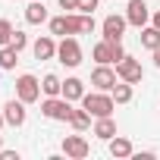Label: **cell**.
Wrapping results in <instances>:
<instances>
[{
  "instance_id": "7402d4cb",
  "label": "cell",
  "mask_w": 160,
  "mask_h": 160,
  "mask_svg": "<svg viewBox=\"0 0 160 160\" xmlns=\"http://www.w3.org/2000/svg\"><path fill=\"white\" fill-rule=\"evenodd\" d=\"M113 101H116V104H129V101H132V82L113 85Z\"/></svg>"
},
{
  "instance_id": "5b68a950",
  "label": "cell",
  "mask_w": 160,
  "mask_h": 160,
  "mask_svg": "<svg viewBox=\"0 0 160 160\" xmlns=\"http://www.w3.org/2000/svg\"><path fill=\"white\" fill-rule=\"evenodd\" d=\"M16 98L19 101H25V104H35L38 98H41V82H38V78L35 75H19L16 78Z\"/></svg>"
},
{
  "instance_id": "7a4b0ae2",
  "label": "cell",
  "mask_w": 160,
  "mask_h": 160,
  "mask_svg": "<svg viewBox=\"0 0 160 160\" xmlns=\"http://www.w3.org/2000/svg\"><path fill=\"white\" fill-rule=\"evenodd\" d=\"M41 113H44L47 119L69 122V116H72V101H66L63 94H60V98H47V101H41Z\"/></svg>"
},
{
  "instance_id": "f1b7e54d",
  "label": "cell",
  "mask_w": 160,
  "mask_h": 160,
  "mask_svg": "<svg viewBox=\"0 0 160 160\" xmlns=\"http://www.w3.org/2000/svg\"><path fill=\"white\" fill-rule=\"evenodd\" d=\"M154 25H157V28H160V10H157V13H154Z\"/></svg>"
},
{
  "instance_id": "e0dca14e",
  "label": "cell",
  "mask_w": 160,
  "mask_h": 160,
  "mask_svg": "<svg viewBox=\"0 0 160 160\" xmlns=\"http://www.w3.org/2000/svg\"><path fill=\"white\" fill-rule=\"evenodd\" d=\"M41 91H44L47 98H60V94H63V82H60L53 72H47V75L41 78Z\"/></svg>"
},
{
  "instance_id": "52a82bcc",
  "label": "cell",
  "mask_w": 160,
  "mask_h": 160,
  "mask_svg": "<svg viewBox=\"0 0 160 160\" xmlns=\"http://www.w3.org/2000/svg\"><path fill=\"white\" fill-rule=\"evenodd\" d=\"M126 19H129V25L144 28V25H148V19H151L148 3H144V0H129V7H126Z\"/></svg>"
},
{
  "instance_id": "f546056e",
  "label": "cell",
  "mask_w": 160,
  "mask_h": 160,
  "mask_svg": "<svg viewBox=\"0 0 160 160\" xmlns=\"http://www.w3.org/2000/svg\"><path fill=\"white\" fill-rule=\"evenodd\" d=\"M0 144H3V135H0Z\"/></svg>"
},
{
  "instance_id": "d4e9b609",
  "label": "cell",
  "mask_w": 160,
  "mask_h": 160,
  "mask_svg": "<svg viewBox=\"0 0 160 160\" xmlns=\"http://www.w3.org/2000/svg\"><path fill=\"white\" fill-rule=\"evenodd\" d=\"M101 0H78V13H94Z\"/></svg>"
},
{
  "instance_id": "ac0fdd59",
  "label": "cell",
  "mask_w": 160,
  "mask_h": 160,
  "mask_svg": "<svg viewBox=\"0 0 160 160\" xmlns=\"http://www.w3.org/2000/svg\"><path fill=\"white\" fill-rule=\"evenodd\" d=\"M69 126H72L75 132H85V129L91 126V113H88L85 107H82V110H75V107H72V116H69Z\"/></svg>"
},
{
  "instance_id": "2e32d148",
  "label": "cell",
  "mask_w": 160,
  "mask_h": 160,
  "mask_svg": "<svg viewBox=\"0 0 160 160\" xmlns=\"http://www.w3.org/2000/svg\"><path fill=\"white\" fill-rule=\"evenodd\" d=\"M94 135L104 138V141H110V138L116 135V122H113V116H101V119L94 122Z\"/></svg>"
},
{
  "instance_id": "cb8c5ba5",
  "label": "cell",
  "mask_w": 160,
  "mask_h": 160,
  "mask_svg": "<svg viewBox=\"0 0 160 160\" xmlns=\"http://www.w3.org/2000/svg\"><path fill=\"white\" fill-rule=\"evenodd\" d=\"M10 44H13V47H16V50L22 53V50H25V44H28V38H25V32H13V41H10Z\"/></svg>"
},
{
  "instance_id": "7c38bea8",
  "label": "cell",
  "mask_w": 160,
  "mask_h": 160,
  "mask_svg": "<svg viewBox=\"0 0 160 160\" xmlns=\"http://www.w3.org/2000/svg\"><path fill=\"white\" fill-rule=\"evenodd\" d=\"M32 50H35V60H53L57 57V41L50 35H44V38H38L32 44Z\"/></svg>"
},
{
  "instance_id": "6da1fadb",
  "label": "cell",
  "mask_w": 160,
  "mask_h": 160,
  "mask_svg": "<svg viewBox=\"0 0 160 160\" xmlns=\"http://www.w3.org/2000/svg\"><path fill=\"white\" fill-rule=\"evenodd\" d=\"M82 107L91 113V116H113V107H116V101H113V94H104V91H94V94H85L82 98Z\"/></svg>"
},
{
  "instance_id": "9c48e42d",
  "label": "cell",
  "mask_w": 160,
  "mask_h": 160,
  "mask_svg": "<svg viewBox=\"0 0 160 160\" xmlns=\"http://www.w3.org/2000/svg\"><path fill=\"white\" fill-rule=\"evenodd\" d=\"M116 75L122 78V82H132V85H135V82H141V75H144V72H141V63H138V60L122 57V60L116 63Z\"/></svg>"
},
{
  "instance_id": "3957f363",
  "label": "cell",
  "mask_w": 160,
  "mask_h": 160,
  "mask_svg": "<svg viewBox=\"0 0 160 160\" xmlns=\"http://www.w3.org/2000/svg\"><path fill=\"white\" fill-rule=\"evenodd\" d=\"M82 28H85V16H75V13L50 19V35H60V38H66V35H82Z\"/></svg>"
},
{
  "instance_id": "5bb4252c",
  "label": "cell",
  "mask_w": 160,
  "mask_h": 160,
  "mask_svg": "<svg viewBox=\"0 0 160 160\" xmlns=\"http://www.w3.org/2000/svg\"><path fill=\"white\" fill-rule=\"evenodd\" d=\"M91 53H94V60H98V63H107V66H110V63H116V47H113V41H107V38H104L101 44H94V50H91Z\"/></svg>"
},
{
  "instance_id": "83f0119b",
  "label": "cell",
  "mask_w": 160,
  "mask_h": 160,
  "mask_svg": "<svg viewBox=\"0 0 160 160\" xmlns=\"http://www.w3.org/2000/svg\"><path fill=\"white\" fill-rule=\"evenodd\" d=\"M154 66H157V69H160V47H157V50H154Z\"/></svg>"
},
{
  "instance_id": "ba28073f",
  "label": "cell",
  "mask_w": 160,
  "mask_h": 160,
  "mask_svg": "<svg viewBox=\"0 0 160 160\" xmlns=\"http://www.w3.org/2000/svg\"><path fill=\"white\" fill-rule=\"evenodd\" d=\"M116 78H119V75H116V72H113V69H110L107 63H101V66H98V69L91 72V85H94L98 91H113Z\"/></svg>"
},
{
  "instance_id": "8fae6325",
  "label": "cell",
  "mask_w": 160,
  "mask_h": 160,
  "mask_svg": "<svg viewBox=\"0 0 160 160\" xmlns=\"http://www.w3.org/2000/svg\"><path fill=\"white\" fill-rule=\"evenodd\" d=\"M3 116H7V126H13V129H19L22 122H25V101H7V107H3Z\"/></svg>"
},
{
  "instance_id": "9a60e30c",
  "label": "cell",
  "mask_w": 160,
  "mask_h": 160,
  "mask_svg": "<svg viewBox=\"0 0 160 160\" xmlns=\"http://www.w3.org/2000/svg\"><path fill=\"white\" fill-rule=\"evenodd\" d=\"M63 98L66 101H82L85 98V82L82 78H66L63 82Z\"/></svg>"
},
{
  "instance_id": "ffe728a7",
  "label": "cell",
  "mask_w": 160,
  "mask_h": 160,
  "mask_svg": "<svg viewBox=\"0 0 160 160\" xmlns=\"http://www.w3.org/2000/svg\"><path fill=\"white\" fill-rule=\"evenodd\" d=\"M16 63H19V50L13 44L0 47V69H16Z\"/></svg>"
},
{
  "instance_id": "484cf974",
  "label": "cell",
  "mask_w": 160,
  "mask_h": 160,
  "mask_svg": "<svg viewBox=\"0 0 160 160\" xmlns=\"http://www.w3.org/2000/svg\"><path fill=\"white\" fill-rule=\"evenodd\" d=\"M63 10H78V0H60Z\"/></svg>"
},
{
  "instance_id": "44dd1931",
  "label": "cell",
  "mask_w": 160,
  "mask_h": 160,
  "mask_svg": "<svg viewBox=\"0 0 160 160\" xmlns=\"http://www.w3.org/2000/svg\"><path fill=\"white\" fill-rule=\"evenodd\" d=\"M110 154L113 157H132V141L129 138H110Z\"/></svg>"
},
{
  "instance_id": "277c9868",
  "label": "cell",
  "mask_w": 160,
  "mask_h": 160,
  "mask_svg": "<svg viewBox=\"0 0 160 160\" xmlns=\"http://www.w3.org/2000/svg\"><path fill=\"white\" fill-rule=\"evenodd\" d=\"M57 57H60V63H63V66L75 69L78 63H82V47H78V41H75L72 35H66V38L57 44Z\"/></svg>"
},
{
  "instance_id": "4316f807",
  "label": "cell",
  "mask_w": 160,
  "mask_h": 160,
  "mask_svg": "<svg viewBox=\"0 0 160 160\" xmlns=\"http://www.w3.org/2000/svg\"><path fill=\"white\" fill-rule=\"evenodd\" d=\"M0 157H3V160H19V154H16V151H0Z\"/></svg>"
},
{
  "instance_id": "4fadbf2b",
  "label": "cell",
  "mask_w": 160,
  "mask_h": 160,
  "mask_svg": "<svg viewBox=\"0 0 160 160\" xmlns=\"http://www.w3.org/2000/svg\"><path fill=\"white\" fill-rule=\"evenodd\" d=\"M25 22H28V25H41V22H47V7H44V0H35V3L25 7Z\"/></svg>"
},
{
  "instance_id": "30bf717a",
  "label": "cell",
  "mask_w": 160,
  "mask_h": 160,
  "mask_svg": "<svg viewBox=\"0 0 160 160\" xmlns=\"http://www.w3.org/2000/svg\"><path fill=\"white\" fill-rule=\"evenodd\" d=\"M126 25H129V19H126V16H107L101 28H104V38H107V41H122Z\"/></svg>"
},
{
  "instance_id": "603a6c76",
  "label": "cell",
  "mask_w": 160,
  "mask_h": 160,
  "mask_svg": "<svg viewBox=\"0 0 160 160\" xmlns=\"http://www.w3.org/2000/svg\"><path fill=\"white\" fill-rule=\"evenodd\" d=\"M13 25H10V19H0V47H7L10 41H13Z\"/></svg>"
},
{
  "instance_id": "d6986e66",
  "label": "cell",
  "mask_w": 160,
  "mask_h": 160,
  "mask_svg": "<svg viewBox=\"0 0 160 160\" xmlns=\"http://www.w3.org/2000/svg\"><path fill=\"white\" fill-rule=\"evenodd\" d=\"M141 47H148V50H157L160 47V28L157 25H151V28L144 25L141 28Z\"/></svg>"
},
{
  "instance_id": "8992f818",
  "label": "cell",
  "mask_w": 160,
  "mask_h": 160,
  "mask_svg": "<svg viewBox=\"0 0 160 160\" xmlns=\"http://www.w3.org/2000/svg\"><path fill=\"white\" fill-rule=\"evenodd\" d=\"M63 154L72 157V160H85V157L91 154V144H88L82 135H66V138H63Z\"/></svg>"
}]
</instances>
